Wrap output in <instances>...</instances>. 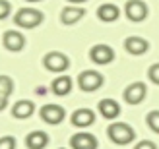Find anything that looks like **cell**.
Segmentation results:
<instances>
[{
  "label": "cell",
  "mask_w": 159,
  "mask_h": 149,
  "mask_svg": "<svg viewBox=\"0 0 159 149\" xmlns=\"http://www.w3.org/2000/svg\"><path fill=\"white\" fill-rule=\"evenodd\" d=\"M124 14H126V18L130 21L140 23V21H144L148 18L149 8H148V4L144 0H128L126 6H124Z\"/></svg>",
  "instance_id": "5"
},
{
  "label": "cell",
  "mask_w": 159,
  "mask_h": 149,
  "mask_svg": "<svg viewBox=\"0 0 159 149\" xmlns=\"http://www.w3.org/2000/svg\"><path fill=\"white\" fill-rule=\"evenodd\" d=\"M103 83H105V77L95 70H85L78 76V85L82 91H97Z\"/></svg>",
  "instance_id": "4"
},
{
  "label": "cell",
  "mask_w": 159,
  "mask_h": 149,
  "mask_svg": "<svg viewBox=\"0 0 159 149\" xmlns=\"http://www.w3.org/2000/svg\"><path fill=\"white\" fill-rule=\"evenodd\" d=\"M39 114H41V118L47 124H60L62 118L66 116V111L60 105H45Z\"/></svg>",
  "instance_id": "9"
},
{
  "label": "cell",
  "mask_w": 159,
  "mask_h": 149,
  "mask_svg": "<svg viewBox=\"0 0 159 149\" xmlns=\"http://www.w3.org/2000/svg\"><path fill=\"white\" fill-rule=\"evenodd\" d=\"M47 143H49V136L45 132H39V130L31 132L25 139V145L29 149H43V147H47Z\"/></svg>",
  "instance_id": "18"
},
{
  "label": "cell",
  "mask_w": 159,
  "mask_h": 149,
  "mask_svg": "<svg viewBox=\"0 0 159 149\" xmlns=\"http://www.w3.org/2000/svg\"><path fill=\"white\" fill-rule=\"evenodd\" d=\"M107 134L111 138V142L116 143V145H128L134 136H136V132H134V128L130 126V124L126 122H113L107 130Z\"/></svg>",
  "instance_id": "2"
},
{
  "label": "cell",
  "mask_w": 159,
  "mask_h": 149,
  "mask_svg": "<svg viewBox=\"0 0 159 149\" xmlns=\"http://www.w3.org/2000/svg\"><path fill=\"white\" fill-rule=\"evenodd\" d=\"M27 2H39V0H27Z\"/></svg>",
  "instance_id": "27"
},
{
  "label": "cell",
  "mask_w": 159,
  "mask_h": 149,
  "mask_svg": "<svg viewBox=\"0 0 159 149\" xmlns=\"http://www.w3.org/2000/svg\"><path fill=\"white\" fill-rule=\"evenodd\" d=\"M124 49L132 56H142V54H146L149 50V43L144 37H128L124 41Z\"/></svg>",
  "instance_id": "10"
},
{
  "label": "cell",
  "mask_w": 159,
  "mask_h": 149,
  "mask_svg": "<svg viewBox=\"0 0 159 149\" xmlns=\"http://www.w3.org/2000/svg\"><path fill=\"white\" fill-rule=\"evenodd\" d=\"M148 95V87L144 81H134L124 89V101L130 105H140Z\"/></svg>",
  "instance_id": "7"
},
{
  "label": "cell",
  "mask_w": 159,
  "mask_h": 149,
  "mask_svg": "<svg viewBox=\"0 0 159 149\" xmlns=\"http://www.w3.org/2000/svg\"><path fill=\"white\" fill-rule=\"evenodd\" d=\"M2 43H4V49H6V50H10V52H20L23 46H25V37H23L20 31L10 29V31H6V33H4Z\"/></svg>",
  "instance_id": "8"
},
{
  "label": "cell",
  "mask_w": 159,
  "mask_h": 149,
  "mask_svg": "<svg viewBox=\"0 0 159 149\" xmlns=\"http://www.w3.org/2000/svg\"><path fill=\"white\" fill-rule=\"evenodd\" d=\"M51 87H52V93H54V95L64 97V95H68V93L72 91V80H70L68 76H57V77L52 80Z\"/></svg>",
  "instance_id": "16"
},
{
  "label": "cell",
  "mask_w": 159,
  "mask_h": 149,
  "mask_svg": "<svg viewBox=\"0 0 159 149\" xmlns=\"http://www.w3.org/2000/svg\"><path fill=\"white\" fill-rule=\"evenodd\" d=\"M68 2H72V4H82V2H85V0H68Z\"/></svg>",
  "instance_id": "26"
},
{
  "label": "cell",
  "mask_w": 159,
  "mask_h": 149,
  "mask_svg": "<svg viewBox=\"0 0 159 149\" xmlns=\"http://www.w3.org/2000/svg\"><path fill=\"white\" fill-rule=\"evenodd\" d=\"M70 145L76 147V149H95L97 147V139H95L91 134L78 132V134H74L72 139H70Z\"/></svg>",
  "instance_id": "12"
},
{
  "label": "cell",
  "mask_w": 159,
  "mask_h": 149,
  "mask_svg": "<svg viewBox=\"0 0 159 149\" xmlns=\"http://www.w3.org/2000/svg\"><path fill=\"white\" fill-rule=\"evenodd\" d=\"M84 15H85L84 8H80V6H66V8H62V12H60V21L64 23V25H76Z\"/></svg>",
  "instance_id": "11"
},
{
  "label": "cell",
  "mask_w": 159,
  "mask_h": 149,
  "mask_svg": "<svg viewBox=\"0 0 159 149\" xmlns=\"http://www.w3.org/2000/svg\"><path fill=\"white\" fill-rule=\"evenodd\" d=\"M148 76H149V80H152L155 85H159V62H155V64L149 66L148 70Z\"/></svg>",
  "instance_id": "21"
},
{
  "label": "cell",
  "mask_w": 159,
  "mask_h": 149,
  "mask_svg": "<svg viewBox=\"0 0 159 149\" xmlns=\"http://www.w3.org/2000/svg\"><path fill=\"white\" fill-rule=\"evenodd\" d=\"M99 112L103 114V118L115 120L120 114V105L115 99H103V101H99Z\"/></svg>",
  "instance_id": "14"
},
{
  "label": "cell",
  "mask_w": 159,
  "mask_h": 149,
  "mask_svg": "<svg viewBox=\"0 0 159 149\" xmlns=\"http://www.w3.org/2000/svg\"><path fill=\"white\" fill-rule=\"evenodd\" d=\"M146 122H148V126L152 128L155 134H159V111H152V112H148Z\"/></svg>",
  "instance_id": "20"
},
{
  "label": "cell",
  "mask_w": 159,
  "mask_h": 149,
  "mask_svg": "<svg viewBox=\"0 0 159 149\" xmlns=\"http://www.w3.org/2000/svg\"><path fill=\"white\" fill-rule=\"evenodd\" d=\"M138 149H144V147H149V149H155V143L153 142H140L138 145H136Z\"/></svg>",
  "instance_id": "24"
},
{
  "label": "cell",
  "mask_w": 159,
  "mask_h": 149,
  "mask_svg": "<svg viewBox=\"0 0 159 149\" xmlns=\"http://www.w3.org/2000/svg\"><path fill=\"white\" fill-rule=\"evenodd\" d=\"M10 10H12L10 2L8 0H0V20H6L10 15Z\"/></svg>",
  "instance_id": "23"
},
{
  "label": "cell",
  "mask_w": 159,
  "mask_h": 149,
  "mask_svg": "<svg viewBox=\"0 0 159 149\" xmlns=\"http://www.w3.org/2000/svg\"><path fill=\"white\" fill-rule=\"evenodd\" d=\"M93 122H95V112L89 111V108H78V111L72 112V124L78 128L91 126Z\"/></svg>",
  "instance_id": "13"
},
{
  "label": "cell",
  "mask_w": 159,
  "mask_h": 149,
  "mask_svg": "<svg viewBox=\"0 0 159 149\" xmlns=\"http://www.w3.org/2000/svg\"><path fill=\"white\" fill-rule=\"evenodd\" d=\"M35 112V105L31 103V101H18L14 107H12V114H14V118H29L31 114Z\"/></svg>",
  "instance_id": "17"
},
{
  "label": "cell",
  "mask_w": 159,
  "mask_h": 149,
  "mask_svg": "<svg viewBox=\"0 0 159 149\" xmlns=\"http://www.w3.org/2000/svg\"><path fill=\"white\" fill-rule=\"evenodd\" d=\"M118 15H120V10H118V6L111 4V2L101 4V6L97 8V18H99L101 21H105V23H113V21H116V20H118Z\"/></svg>",
  "instance_id": "15"
},
{
  "label": "cell",
  "mask_w": 159,
  "mask_h": 149,
  "mask_svg": "<svg viewBox=\"0 0 159 149\" xmlns=\"http://www.w3.org/2000/svg\"><path fill=\"white\" fill-rule=\"evenodd\" d=\"M6 105H8V99L6 97H0V111H4Z\"/></svg>",
  "instance_id": "25"
},
{
  "label": "cell",
  "mask_w": 159,
  "mask_h": 149,
  "mask_svg": "<svg viewBox=\"0 0 159 149\" xmlns=\"http://www.w3.org/2000/svg\"><path fill=\"white\" fill-rule=\"evenodd\" d=\"M43 20H45L43 12L35 10V8H21L14 15V23L18 27H23V29H33L37 25H41Z\"/></svg>",
  "instance_id": "1"
},
{
  "label": "cell",
  "mask_w": 159,
  "mask_h": 149,
  "mask_svg": "<svg viewBox=\"0 0 159 149\" xmlns=\"http://www.w3.org/2000/svg\"><path fill=\"white\" fill-rule=\"evenodd\" d=\"M43 66L49 70V72H64V70L70 66V60L64 52H58V50H51V52H47L45 54V58H43Z\"/></svg>",
  "instance_id": "3"
},
{
  "label": "cell",
  "mask_w": 159,
  "mask_h": 149,
  "mask_svg": "<svg viewBox=\"0 0 159 149\" xmlns=\"http://www.w3.org/2000/svg\"><path fill=\"white\" fill-rule=\"evenodd\" d=\"M12 91H14V81H12V77L0 74V97H6V99H8V97L12 95Z\"/></svg>",
  "instance_id": "19"
},
{
  "label": "cell",
  "mask_w": 159,
  "mask_h": 149,
  "mask_svg": "<svg viewBox=\"0 0 159 149\" xmlns=\"http://www.w3.org/2000/svg\"><path fill=\"white\" fill-rule=\"evenodd\" d=\"M14 147H16V139L12 136L0 138V149H14Z\"/></svg>",
  "instance_id": "22"
},
{
  "label": "cell",
  "mask_w": 159,
  "mask_h": 149,
  "mask_svg": "<svg viewBox=\"0 0 159 149\" xmlns=\"http://www.w3.org/2000/svg\"><path fill=\"white\" fill-rule=\"evenodd\" d=\"M89 58L95 62V64H111L115 60V50L113 46H109L105 43H99V45H93L91 50H89Z\"/></svg>",
  "instance_id": "6"
}]
</instances>
